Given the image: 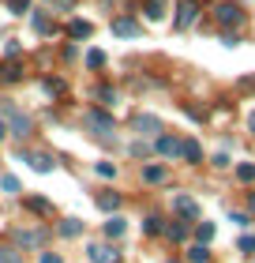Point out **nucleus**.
<instances>
[{"label":"nucleus","instance_id":"nucleus-16","mask_svg":"<svg viewBox=\"0 0 255 263\" xmlns=\"http://www.w3.org/2000/svg\"><path fill=\"white\" fill-rule=\"evenodd\" d=\"M94 203H98V207L109 214V211H116V207H120V196H116V192H98V199H94Z\"/></svg>","mask_w":255,"mask_h":263},{"label":"nucleus","instance_id":"nucleus-40","mask_svg":"<svg viewBox=\"0 0 255 263\" xmlns=\"http://www.w3.org/2000/svg\"><path fill=\"white\" fill-rule=\"evenodd\" d=\"M169 263H176V259H169Z\"/></svg>","mask_w":255,"mask_h":263},{"label":"nucleus","instance_id":"nucleus-23","mask_svg":"<svg viewBox=\"0 0 255 263\" xmlns=\"http://www.w3.org/2000/svg\"><path fill=\"white\" fill-rule=\"evenodd\" d=\"M195 241H199V245H210V241H214V226H210V222H199V226H195Z\"/></svg>","mask_w":255,"mask_h":263},{"label":"nucleus","instance_id":"nucleus-24","mask_svg":"<svg viewBox=\"0 0 255 263\" xmlns=\"http://www.w3.org/2000/svg\"><path fill=\"white\" fill-rule=\"evenodd\" d=\"M0 188H4L8 196H19V188H23V184H19V177H11V173H4V177H0Z\"/></svg>","mask_w":255,"mask_h":263},{"label":"nucleus","instance_id":"nucleus-18","mask_svg":"<svg viewBox=\"0 0 255 263\" xmlns=\"http://www.w3.org/2000/svg\"><path fill=\"white\" fill-rule=\"evenodd\" d=\"M188 263H210V248L206 245H191L188 248Z\"/></svg>","mask_w":255,"mask_h":263},{"label":"nucleus","instance_id":"nucleus-39","mask_svg":"<svg viewBox=\"0 0 255 263\" xmlns=\"http://www.w3.org/2000/svg\"><path fill=\"white\" fill-rule=\"evenodd\" d=\"M248 207H251V211H255V196H251V199H248Z\"/></svg>","mask_w":255,"mask_h":263},{"label":"nucleus","instance_id":"nucleus-34","mask_svg":"<svg viewBox=\"0 0 255 263\" xmlns=\"http://www.w3.org/2000/svg\"><path fill=\"white\" fill-rule=\"evenodd\" d=\"M240 252H255V237H251V233L240 237Z\"/></svg>","mask_w":255,"mask_h":263},{"label":"nucleus","instance_id":"nucleus-22","mask_svg":"<svg viewBox=\"0 0 255 263\" xmlns=\"http://www.w3.org/2000/svg\"><path fill=\"white\" fill-rule=\"evenodd\" d=\"M79 233H83L79 218H64V222H60V237H79Z\"/></svg>","mask_w":255,"mask_h":263},{"label":"nucleus","instance_id":"nucleus-17","mask_svg":"<svg viewBox=\"0 0 255 263\" xmlns=\"http://www.w3.org/2000/svg\"><path fill=\"white\" fill-rule=\"evenodd\" d=\"M0 263H23V248H15V245H0Z\"/></svg>","mask_w":255,"mask_h":263},{"label":"nucleus","instance_id":"nucleus-32","mask_svg":"<svg viewBox=\"0 0 255 263\" xmlns=\"http://www.w3.org/2000/svg\"><path fill=\"white\" fill-rule=\"evenodd\" d=\"M8 8L15 11V15H27V11H30V0H8Z\"/></svg>","mask_w":255,"mask_h":263},{"label":"nucleus","instance_id":"nucleus-25","mask_svg":"<svg viewBox=\"0 0 255 263\" xmlns=\"http://www.w3.org/2000/svg\"><path fill=\"white\" fill-rule=\"evenodd\" d=\"M94 173H98L102 181H113V177H116V165H113V162H98V165H94Z\"/></svg>","mask_w":255,"mask_h":263},{"label":"nucleus","instance_id":"nucleus-4","mask_svg":"<svg viewBox=\"0 0 255 263\" xmlns=\"http://www.w3.org/2000/svg\"><path fill=\"white\" fill-rule=\"evenodd\" d=\"M195 19H199V0H180L176 4V19H173L176 30H188Z\"/></svg>","mask_w":255,"mask_h":263},{"label":"nucleus","instance_id":"nucleus-26","mask_svg":"<svg viewBox=\"0 0 255 263\" xmlns=\"http://www.w3.org/2000/svg\"><path fill=\"white\" fill-rule=\"evenodd\" d=\"M120 233H124V218H116V214H113V218L105 222V237H120Z\"/></svg>","mask_w":255,"mask_h":263},{"label":"nucleus","instance_id":"nucleus-13","mask_svg":"<svg viewBox=\"0 0 255 263\" xmlns=\"http://www.w3.org/2000/svg\"><path fill=\"white\" fill-rule=\"evenodd\" d=\"M90 34H94V27H90L87 19H71V23H68V38L83 42V38H90Z\"/></svg>","mask_w":255,"mask_h":263},{"label":"nucleus","instance_id":"nucleus-12","mask_svg":"<svg viewBox=\"0 0 255 263\" xmlns=\"http://www.w3.org/2000/svg\"><path fill=\"white\" fill-rule=\"evenodd\" d=\"M23 207H27L30 214H53V203L45 196H27V199H23Z\"/></svg>","mask_w":255,"mask_h":263},{"label":"nucleus","instance_id":"nucleus-35","mask_svg":"<svg viewBox=\"0 0 255 263\" xmlns=\"http://www.w3.org/2000/svg\"><path fill=\"white\" fill-rule=\"evenodd\" d=\"M4 53H8V61H15V57H19V42H8Z\"/></svg>","mask_w":255,"mask_h":263},{"label":"nucleus","instance_id":"nucleus-36","mask_svg":"<svg viewBox=\"0 0 255 263\" xmlns=\"http://www.w3.org/2000/svg\"><path fill=\"white\" fill-rule=\"evenodd\" d=\"M42 263H64V259H60L56 252H42Z\"/></svg>","mask_w":255,"mask_h":263},{"label":"nucleus","instance_id":"nucleus-38","mask_svg":"<svg viewBox=\"0 0 255 263\" xmlns=\"http://www.w3.org/2000/svg\"><path fill=\"white\" fill-rule=\"evenodd\" d=\"M4 136H8V124H4V121H0V143H4Z\"/></svg>","mask_w":255,"mask_h":263},{"label":"nucleus","instance_id":"nucleus-29","mask_svg":"<svg viewBox=\"0 0 255 263\" xmlns=\"http://www.w3.org/2000/svg\"><path fill=\"white\" fill-rule=\"evenodd\" d=\"M42 87H45V94H64V79H53V76H49Z\"/></svg>","mask_w":255,"mask_h":263},{"label":"nucleus","instance_id":"nucleus-37","mask_svg":"<svg viewBox=\"0 0 255 263\" xmlns=\"http://www.w3.org/2000/svg\"><path fill=\"white\" fill-rule=\"evenodd\" d=\"M248 128H251V136H255V113H248Z\"/></svg>","mask_w":255,"mask_h":263},{"label":"nucleus","instance_id":"nucleus-21","mask_svg":"<svg viewBox=\"0 0 255 263\" xmlns=\"http://www.w3.org/2000/svg\"><path fill=\"white\" fill-rule=\"evenodd\" d=\"M143 11H147V19H162L165 15V0H147V4H143Z\"/></svg>","mask_w":255,"mask_h":263},{"label":"nucleus","instance_id":"nucleus-28","mask_svg":"<svg viewBox=\"0 0 255 263\" xmlns=\"http://www.w3.org/2000/svg\"><path fill=\"white\" fill-rule=\"evenodd\" d=\"M143 233H150V237H154V233H165V226H162V218H154V214H150V218L143 222Z\"/></svg>","mask_w":255,"mask_h":263},{"label":"nucleus","instance_id":"nucleus-7","mask_svg":"<svg viewBox=\"0 0 255 263\" xmlns=\"http://www.w3.org/2000/svg\"><path fill=\"white\" fill-rule=\"evenodd\" d=\"M173 211L180 214V218H199V203L191 199V196H184V192L173 196Z\"/></svg>","mask_w":255,"mask_h":263},{"label":"nucleus","instance_id":"nucleus-5","mask_svg":"<svg viewBox=\"0 0 255 263\" xmlns=\"http://www.w3.org/2000/svg\"><path fill=\"white\" fill-rule=\"evenodd\" d=\"M49 241V230H15V248H42Z\"/></svg>","mask_w":255,"mask_h":263},{"label":"nucleus","instance_id":"nucleus-6","mask_svg":"<svg viewBox=\"0 0 255 263\" xmlns=\"http://www.w3.org/2000/svg\"><path fill=\"white\" fill-rule=\"evenodd\" d=\"M180 147H184V139H176V136H158V143H154V151L162 158H180Z\"/></svg>","mask_w":255,"mask_h":263},{"label":"nucleus","instance_id":"nucleus-11","mask_svg":"<svg viewBox=\"0 0 255 263\" xmlns=\"http://www.w3.org/2000/svg\"><path fill=\"white\" fill-rule=\"evenodd\" d=\"M113 34H120V38H135V34H143V27L135 19H113Z\"/></svg>","mask_w":255,"mask_h":263},{"label":"nucleus","instance_id":"nucleus-9","mask_svg":"<svg viewBox=\"0 0 255 263\" xmlns=\"http://www.w3.org/2000/svg\"><path fill=\"white\" fill-rule=\"evenodd\" d=\"M23 162H30L34 173H53V165H56L49 154H23Z\"/></svg>","mask_w":255,"mask_h":263},{"label":"nucleus","instance_id":"nucleus-19","mask_svg":"<svg viewBox=\"0 0 255 263\" xmlns=\"http://www.w3.org/2000/svg\"><path fill=\"white\" fill-rule=\"evenodd\" d=\"M165 237H169V241H188V222H173V226H165Z\"/></svg>","mask_w":255,"mask_h":263},{"label":"nucleus","instance_id":"nucleus-8","mask_svg":"<svg viewBox=\"0 0 255 263\" xmlns=\"http://www.w3.org/2000/svg\"><path fill=\"white\" fill-rule=\"evenodd\" d=\"M135 132L139 136H154V132H162V121H158L154 113H139L135 117Z\"/></svg>","mask_w":255,"mask_h":263},{"label":"nucleus","instance_id":"nucleus-30","mask_svg":"<svg viewBox=\"0 0 255 263\" xmlns=\"http://www.w3.org/2000/svg\"><path fill=\"white\" fill-rule=\"evenodd\" d=\"M34 30H38V34H49V30H53V27H49V19H45L42 11H34Z\"/></svg>","mask_w":255,"mask_h":263},{"label":"nucleus","instance_id":"nucleus-15","mask_svg":"<svg viewBox=\"0 0 255 263\" xmlns=\"http://www.w3.org/2000/svg\"><path fill=\"white\" fill-rule=\"evenodd\" d=\"M180 158L195 165V162H203V147H199L195 139H184V147H180Z\"/></svg>","mask_w":255,"mask_h":263},{"label":"nucleus","instance_id":"nucleus-31","mask_svg":"<svg viewBox=\"0 0 255 263\" xmlns=\"http://www.w3.org/2000/svg\"><path fill=\"white\" fill-rule=\"evenodd\" d=\"M237 177H240L244 184H248V181H255V165H251V162H244V165L237 170Z\"/></svg>","mask_w":255,"mask_h":263},{"label":"nucleus","instance_id":"nucleus-14","mask_svg":"<svg viewBox=\"0 0 255 263\" xmlns=\"http://www.w3.org/2000/svg\"><path fill=\"white\" fill-rule=\"evenodd\" d=\"M0 79H4V83H19L23 79V64L19 61H4V64H0Z\"/></svg>","mask_w":255,"mask_h":263},{"label":"nucleus","instance_id":"nucleus-20","mask_svg":"<svg viewBox=\"0 0 255 263\" xmlns=\"http://www.w3.org/2000/svg\"><path fill=\"white\" fill-rule=\"evenodd\" d=\"M143 181L147 184H162L165 181V165H147V170H143Z\"/></svg>","mask_w":255,"mask_h":263},{"label":"nucleus","instance_id":"nucleus-33","mask_svg":"<svg viewBox=\"0 0 255 263\" xmlns=\"http://www.w3.org/2000/svg\"><path fill=\"white\" fill-rule=\"evenodd\" d=\"M98 98H102L105 105H113V102H116V90H113V87H98Z\"/></svg>","mask_w":255,"mask_h":263},{"label":"nucleus","instance_id":"nucleus-3","mask_svg":"<svg viewBox=\"0 0 255 263\" xmlns=\"http://www.w3.org/2000/svg\"><path fill=\"white\" fill-rule=\"evenodd\" d=\"M214 19H218V27H240V23H244V8L233 4V0H222V4L214 8Z\"/></svg>","mask_w":255,"mask_h":263},{"label":"nucleus","instance_id":"nucleus-10","mask_svg":"<svg viewBox=\"0 0 255 263\" xmlns=\"http://www.w3.org/2000/svg\"><path fill=\"white\" fill-rule=\"evenodd\" d=\"M87 256H90V263H120V256L113 252V248H102V245H90Z\"/></svg>","mask_w":255,"mask_h":263},{"label":"nucleus","instance_id":"nucleus-27","mask_svg":"<svg viewBox=\"0 0 255 263\" xmlns=\"http://www.w3.org/2000/svg\"><path fill=\"white\" fill-rule=\"evenodd\" d=\"M87 68H94V71L105 68V53H102V49H90V53H87Z\"/></svg>","mask_w":255,"mask_h":263},{"label":"nucleus","instance_id":"nucleus-2","mask_svg":"<svg viewBox=\"0 0 255 263\" xmlns=\"http://www.w3.org/2000/svg\"><path fill=\"white\" fill-rule=\"evenodd\" d=\"M4 113L11 117V124H8V136H15V139H27L30 132H34V124H30V117L27 113H19L11 102H4Z\"/></svg>","mask_w":255,"mask_h":263},{"label":"nucleus","instance_id":"nucleus-1","mask_svg":"<svg viewBox=\"0 0 255 263\" xmlns=\"http://www.w3.org/2000/svg\"><path fill=\"white\" fill-rule=\"evenodd\" d=\"M83 124H87L94 136H113V132H116L113 113H102V109H87V113H83Z\"/></svg>","mask_w":255,"mask_h":263}]
</instances>
